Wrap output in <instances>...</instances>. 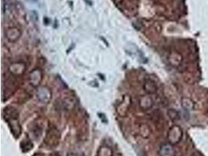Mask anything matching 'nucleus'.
Returning a JSON list of instances; mask_svg holds the SVG:
<instances>
[{"label": "nucleus", "instance_id": "nucleus-1", "mask_svg": "<svg viewBox=\"0 0 208 156\" xmlns=\"http://www.w3.org/2000/svg\"><path fill=\"white\" fill-rule=\"evenodd\" d=\"M183 137V131L178 126H175L171 127L168 133V138L173 144L178 143Z\"/></svg>", "mask_w": 208, "mask_h": 156}, {"label": "nucleus", "instance_id": "nucleus-2", "mask_svg": "<svg viewBox=\"0 0 208 156\" xmlns=\"http://www.w3.org/2000/svg\"><path fill=\"white\" fill-rule=\"evenodd\" d=\"M42 80V73L39 69L33 70L30 74V82L33 86H38Z\"/></svg>", "mask_w": 208, "mask_h": 156}, {"label": "nucleus", "instance_id": "nucleus-3", "mask_svg": "<svg viewBox=\"0 0 208 156\" xmlns=\"http://www.w3.org/2000/svg\"><path fill=\"white\" fill-rule=\"evenodd\" d=\"M37 95L41 102H45V103L48 102L51 99V92H49V89L46 87H40L38 89Z\"/></svg>", "mask_w": 208, "mask_h": 156}, {"label": "nucleus", "instance_id": "nucleus-4", "mask_svg": "<svg viewBox=\"0 0 208 156\" xmlns=\"http://www.w3.org/2000/svg\"><path fill=\"white\" fill-rule=\"evenodd\" d=\"M159 155L160 156H176L175 150L169 144H165L160 146Z\"/></svg>", "mask_w": 208, "mask_h": 156}, {"label": "nucleus", "instance_id": "nucleus-5", "mask_svg": "<svg viewBox=\"0 0 208 156\" xmlns=\"http://www.w3.org/2000/svg\"><path fill=\"white\" fill-rule=\"evenodd\" d=\"M8 123L10 124V128L12 130V131L13 132V134H18L20 136V126L17 117H12L10 119H8Z\"/></svg>", "mask_w": 208, "mask_h": 156}, {"label": "nucleus", "instance_id": "nucleus-6", "mask_svg": "<svg viewBox=\"0 0 208 156\" xmlns=\"http://www.w3.org/2000/svg\"><path fill=\"white\" fill-rule=\"evenodd\" d=\"M20 31H18L17 29L15 28H11L7 31V37L8 38L12 41V42H15L20 37Z\"/></svg>", "mask_w": 208, "mask_h": 156}, {"label": "nucleus", "instance_id": "nucleus-7", "mask_svg": "<svg viewBox=\"0 0 208 156\" xmlns=\"http://www.w3.org/2000/svg\"><path fill=\"white\" fill-rule=\"evenodd\" d=\"M182 105H183L186 110H193L194 104H193V101L189 98H184L182 99Z\"/></svg>", "mask_w": 208, "mask_h": 156}, {"label": "nucleus", "instance_id": "nucleus-8", "mask_svg": "<svg viewBox=\"0 0 208 156\" xmlns=\"http://www.w3.org/2000/svg\"><path fill=\"white\" fill-rule=\"evenodd\" d=\"M149 87L145 88L146 92H148V93H154V92H156V90H157V86H156L155 84H154L153 81H151V80H148L147 82H146L144 87Z\"/></svg>", "mask_w": 208, "mask_h": 156}, {"label": "nucleus", "instance_id": "nucleus-9", "mask_svg": "<svg viewBox=\"0 0 208 156\" xmlns=\"http://www.w3.org/2000/svg\"><path fill=\"white\" fill-rule=\"evenodd\" d=\"M144 102V104L141 105V106L143 108V109H149L153 105V102H152V100H151L150 98H147V97H144L143 98L141 99V102Z\"/></svg>", "mask_w": 208, "mask_h": 156}, {"label": "nucleus", "instance_id": "nucleus-10", "mask_svg": "<svg viewBox=\"0 0 208 156\" xmlns=\"http://www.w3.org/2000/svg\"><path fill=\"white\" fill-rule=\"evenodd\" d=\"M168 115H169V117H170L172 120H177V119H179V114H178V112L177 111H176V110H174V109H170V110L168 111Z\"/></svg>", "mask_w": 208, "mask_h": 156}]
</instances>
